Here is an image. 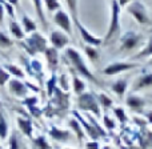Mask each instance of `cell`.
I'll return each instance as SVG.
<instances>
[{"label":"cell","instance_id":"obj_1","mask_svg":"<svg viewBox=\"0 0 152 149\" xmlns=\"http://www.w3.org/2000/svg\"><path fill=\"white\" fill-rule=\"evenodd\" d=\"M64 56H66V60L69 63L71 68L74 69L79 76L87 78L88 81H91V83H94V84H99V80L95 77V75L92 73V71L88 68L86 60H84L83 56H81V53L79 52L76 48L67 47L66 49H64Z\"/></svg>","mask_w":152,"mask_h":149},{"label":"cell","instance_id":"obj_2","mask_svg":"<svg viewBox=\"0 0 152 149\" xmlns=\"http://www.w3.org/2000/svg\"><path fill=\"white\" fill-rule=\"evenodd\" d=\"M120 13L121 7L119 5L118 0H111V16H110V24H108V29L105 33L104 39H103V44L108 45L120 37L121 35V25H120Z\"/></svg>","mask_w":152,"mask_h":149},{"label":"cell","instance_id":"obj_3","mask_svg":"<svg viewBox=\"0 0 152 149\" xmlns=\"http://www.w3.org/2000/svg\"><path fill=\"white\" fill-rule=\"evenodd\" d=\"M20 45L28 56H36L39 53H44L48 48V40L39 32H32L27 35L23 40H20Z\"/></svg>","mask_w":152,"mask_h":149},{"label":"cell","instance_id":"obj_4","mask_svg":"<svg viewBox=\"0 0 152 149\" xmlns=\"http://www.w3.org/2000/svg\"><path fill=\"white\" fill-rule=\"evenodd\" d=\"M72 115H74V117H76L79 120V123H80L81 126H83L84 132L88 134L91 140H99V139H102V137L107 136L105 131L99 125V123L95 120V116L94 115L88 113V115L84 117V116L80 115L77 110H74V112H72Z\"/></svg>","mask_w":152,"mask_h":149},{"label":"cell","instance_id":"obj_5","mask_svg":"<svg viewBox=\"0 0 152 149\" xmlns=\"http://www.w3.org/2000/svg\"><path fill=\"white\" fill-rule=\"evenodd\" d=\"M76 105L79 110H83L86 113H91L95 117H102V108L99 105L97 97L94 92H84L79 94L76 99Z\"/></svg>","mask_w":152,"mask_h":149},{"label":"cell","instance_id":"obj_6","mask_svg":"<svg viewBox=\"0 0 152 149\" xmlns=\"http://www.w3.org/2000/svg\"><path fill=\"white\" fill-rule=\"evenodd\" d=\"M119 40H120V45H119L120 52H132L143 44L144 36L137 31H127L123 35H120Z\"/></svg>","mask_w":152,"mask_h":149},{"label":"cell","instance_id":"obj_7","mask_svg":"<svg viewBox=\"0 0 152 149\" xmlns=\"http://www.w3.org/2000/svg\"><path fill=\"white\" fill-rule=\"evenodd\" d=\"M126 9L140 25H147V27L152 25L151 16H150V13H148L147 7H145L143 3L137 1V0H134V1H131L127 5Z\"/></svg>","mask_w":152,"mask_h":149},{"label":"cell","instance_id":"obj_8","mask_svg":"<svg viewBox=\"0 0 152 149\" xmlns=\"http://www.w3.org/2000/svg\"><path fill=\"white\" fill-rule=\"evenodd\" d=\"M21 61H23L24 65V72L27 75L32 76L34 78H36L39 81V84H42L43 78H44V71H43V64L40 60H37L36 57H27V56H23L21 57Z\"/></svg>","mask_w":152,"mask_h":149},{"label":"cell","instance_id":"obj_9","mask_svg":"<svg viewBox=\"0 0 152 149\" xmlns=\"http://www.w3.org/2000/svg\"><path fill=\"white\" fill-rule=\"evenodd\" d=\"M8 92L16 99H26L29 96V88L27 86V83L20 78L11 77V80L7 83Z\"/></svg>","mask_w":152,"mask_h":149},{"label":"cell","instance_id":"obj_10","mask_svg":"<svg viewBox=\"0 0 152 149\" xmlns=\"http://www.w3.org/2000/svg\"><path fill=\"white\" fill-rule=\"evenodd\" d=\"M137 67H139V64L131 63V61H112L103 69V73L105 76H115L123 73V72L131 71V69H135Z\"/></svg>","mask_w":152,"mask_h":149},{"label":"cell","instance_id":"obj_11","mask_svg":"<svg viewBox=\"0 0 152 149\" xmlns=\"http://www.w3.org/2000/svg\"><path fill=\"white\" fill-rule=\"evenodd\" d=\"M53 23L59 27V29L64 31L67 35H69V36L72 35V17L63 8H60L53 13Z\"/></svg>","mask_w":152,"mask_h":149},{"label":"cell","instance_id":"obj_12","mask_svg":"<svg viewBox=\"0 0 152 149\" xmlns=\"http://www.w3.org/2000/svg\"><path fill=\"white\" fill-rule=\"evenodd\" d=\"M48 43H51V47L56 48L58 51L66 49L69 43V35H67L61 29H53V31L50 32Z\"/></svg>","mask_w":152,"mask_h":149},{"label":"cell","instance_id":"obj_13","mask_svg":"<svg viewBox=\"0 0 152 149\" xmlns=\"http://www.w3.org/2000/svg\"><path fill=\"white\" fill-rule=\"evenodd\" d=\"M76 28H77L79 33H80V37L81 40H83L84 43H86L87 45H92V47H100V45L103 44V39L102 37H97L95 36L92 32H89L88 29L86 28V27L83 25V24L80 23V20L79 19H76V20H74Z\"/></svg>","mask_w":152,"mask_h":149},{"label":"cell","instance_id":"obj_14","mask_svg":"<svg viewBox=\"0 0 152 149\" xmlns=\"http://www.w3.org/2000/svg\"><path fill=\"white\" fill-rule=\"evenodd\" d=\"M48 136L53 140V141L58 142H67L72 139L74 136V132L71 129H61L56 125H52L48 128Z\"/></svg>","mask_w":152,"mask_h":149},{"label":"cell","instance_id":"obj_15","mask_svg":"<svg viewBox=\"0 0 152 149\" xmlns=\"http://www.w3.org/2000/svg\"><path fill=\"white\" fill-rule=\"evenodd\" d=\"M126 104L132 112L135 113H144L145 108V100L142 96H137L136 93L131 92L128 96L126 97Z\"/></svg>","mask_w":152,"mask_h":149},{"label":"cell","instance_id":"obj_16","mask_svg":"<svg viewBox=\"0 0 152 149\" xmlns=\"http://www.w3.org/2000/svg\"><path fill=\"white\" fill-rule=\"evenodd\" d=\"M16 124H18V128L27 139L32 140L34 139V124L32 120L28 117H24V116H18L16 117Z\"/></svg>","mask_w":152,"mask_h":149},{"label":"cell","instance_id":"obj_17","mask_svg":"<svg viewBox=\"0 0 152 149\" xmlns=\"http://www.w3.org/2000/svg\"><path fill=\"white\" fill-rule=\"evenodd\" d=\"M152 86V72L150 71H144L139 77L136 78L134 84V92H137V91H142V89H145V88H150Z\"/></svg>","mask_w":152,"mask_h":149},{"label":"cell","instance_id":"obj_18","mask_svg":"<svg viewBox=\"0 0 152 149\" xmlns=\"http://www.w3.org/2000/svg\"><path fill=\"white\" fill-rule=\"evenodd\" d=\"M45 60H47V64L50 67L51 71H55L59 65V51L53 47H48L44 52Z\"/></svg>","mask_w":152,"mask_h":149},{"label":"cell","instance_id":"obj_19","mask_svg":"<svg viewBox=\"0 0 152 149\" xmlns=\"http://www.w3.org/2000/svg\"><path fill=\"white\" fill-rule=\"evenodd\" d=\"M127 88H128V80L127 78H118L116 81H113L111 84V91L119 97L123 99L127 93Z\"/></svg>","mask_w":152,"mask_h":149},{"label":"cell","instance_id":"obj_20","mask_svg":"<svg viewBox=\"0 0 152 149\" xmlns=\"http://www.w3.org/2000/svg\"><path fill=\"white\" fill-rule=\"evenodd\" d=\"M71 78H72V89H74L75 94L79 96V94L84 93L87 89V85H86V81L81 78V76H79L74 69H71Z\"/></svg>","mask_w":152,"mask_h":149},{"label":"cell","instance_id":"obj_21","mask_svg":"<svg viewBox=\"0 0 152 149\" xmlns=\"http://www.w3.org/2000/svg\"><path fill=\"white\" fill-rule=\"evenodd\" d=\"M68 125H69V129L74 132V134L76 136V139H77L79 144H83V139H84V136H86V132H84V129H83V126H81V124L79 123V120H77L76 117L69 118Z\"/></svg>","mask_w":152,"mask_h":149},{"label":"cell","instance_id":"obj_22","mask_svg":"<svg viewBox=\"0 0 152 149\" xmlns=\"http://www.w3.org/2000/svg\"><path fill=\"white\" fill-rule=\"evenodd\" d=\"M10 32H11V35H12L13 39L19 40V41L23 40L24 37L27 36L26 32H24V29H23V27H21L20 23H18L15 19L10 21Z\"/></svg>","mask_w":152,"mask_h":149},{"label":"cell","instance_id":"obj_23","mask_svg":"<svg viewBox=\"0 0 152 149\" xmlns=\"http://www.w3.org/2000/svg\"><path fill=\"white\" fill-rule=\"evenodd\" d=\"M23 102L24 105H26L27 108L29 109V112L32 113L34 116H40L42 115V112L43 110L42 109H39V108L36 107V104H37V97H35V96H28V97H26V99H23Z\"/></svg>","mask_w":152,"mask_h":149},{"label":"cell","instance_id":"obj_24","mask_svg":"<svg viewBox=\"0 0 152 149\" xmlns=\"http://www.w3.org/2000/svg\"><path fill=\"white\" fill-rule=\"evenodd\" d=\"M96 97H97V101H99L100 108H102L104 112H108L110 109H112V108H113V100L111 99L107 93L100 92V93L96 94Z\"/></svg>","mask_w":152,"mask_h":149},{"label":"cell","instance_id":"obj_25","mask_svg":"<svg viewBox=\"0 0 152 149\" xmlns=\"http://www.w3.org/2000/svg\"><path fill=\"white\" fill-rule=\"evenodd\" d=\"M21 27H23L26 35H29V33H32V32H36V29H37L36 21H35L34 19L29 17L28 15H26V13H24L23 17H21Z\"/></svg>","mask_w":152,"mask_h":149},{"label":"cell","instance_id":"obj_26","mask_svg":"<svg viewBox=\"0 0 152 149\" xmlns=\"http://www.w3.org/2000/svg\"><path fill=\"white\" fill-rule=\"evenodd\" d=\"M4 67L11 73V76H13L15 78H20V80H24V78H26L27 73L24 72V69L20 68L19 65H16V64H13V63H7V64H4Z\"/></svg>","mask_w":152,"mask_h":149},{"label":"cell","instance_id":"obj_27","mask_svg":"<svg viewBox=\"0 0 152 149\" xmlns=\"http://www.w3.org/2000/svg\"><path fill=\"white\" fill-rule=\"evenodd\" d=\"M32 3H34V7H35V12H36L39 20L42 21L43 27H44V28H48L45 12H44V9H43V0H32Z\"/></svg>","mask_w":152,"mask_h":149},{"label":"cell","instance_id":"obj_28","mask_svg":"<svg viewBox=\"0 0 152 149\" xmlns=\"http://www.w3.org/2000/svg\"><path fill=\"white\" fill-rule=\"evenodd\" d=\"M32 144H34L35 149H52L48 139L44 134H37L36 137L32 139Z\"/></svg>","mask_w":152,"mask_h":149},{"label":"cell","instance_id":"obj_29","mask_svg":"<svg viewBox=\"0 0 152 149\" xmlns=\"http://www.w3.org/2000/svg\"><path fill=\"white\" fill-rule=\"evenodd\" d=\"M8 134H10V124H8L5 115L3 110H0V140H7Z\"/></svg>","mask_w":152,"mask_h":149},{"label":"cell","instance_id":"obj_30","mask_svg":"<svg viewBox=\"0 0 152 149\" xmlns=\"http://www.w3.org/2000/svg\"><path fill=\"white\" fill-rule=\"evenodd\" d=\"M148 57L150 59L152 57V36L148 39V41L145 43V47L134 56V59H137V60H139V59H148Z\"/></svg>","mask_w":152,"mask_h":149},{"label":"cell","instance_id":"obj_31","mask_svg":"<svg viewBox=\"0 0 152 149\" xmlns=\"http://www.w3.org/2000/svg\"><path fill=\"white\" fill-rule=\"evenodd\" d=\"M59 84H58V76L55 73H52L50 78L47 80V84H45V89H47V96L52 97V94L55 93V91L58 89Z\"/></svg>","mask_w":152,"mask_h":149},{"label":"cell","instance_id":"obj_32","mask_svg":"<svg viewBox=\"0 0 152 149\" xmlns=\"http://www.w3.org/2000/svg\"><path fill=\"white\" fill-rule=\"evenodd\" d=\"M84 52H86L87 57L89 59V60L92 61V63H95V61L99 60L100 57V53L99 51H97V47H92V45H84Z\"/></svg>","mask_w":152,"mask_h":149},{"label":"cell","instance_id":"obj_33","mask_svg":"<svg viewBox=\"0 0 152 149\" xmlns=\"http://www.w3.org/2000/svg\"><path fill=\"white\" fill-rule=\"evenodd\" d=\"M112 112H113L115 117L118 118V121L121 124V125H124V124L128 121V117H127L126 110H124L121 107H113V108H112Z\"/></svg>","mask_w":152,"mask_h":149},{"label":"cell","instance_id":"obj_34","mask_svg":"<svg viewBox=\"0 0 152 149\" xmlns=\"http://www.w3.org/2000/svg\"><path fill=\"white\" fill-rule=\"evenodd\" d=\"M13 44H15L13 40L11 39L5 32H3L1 29H0V48H1V49H7V48L13 47Z\"/></svg>","mask_w":152,"mask_h":149},{"label":"cell","instance_id":"obj_35","mask_svg":"<svg viewBox=\"0 0 152 149\" xmlns=\"http://www.w3.org/2000/svg\"><path fill=\"white\" fill-rule=\"evenodd\" d=\"M43 3L45 4L47 11H50L51 13H55L56 11H59L61 8V4L59 0H43Z\"/></svg>","mask_w":152,"mask_h":149},{"label":"cell","instance_id":"obj_36","mask_svg":"<svg viewBox=\"0 0 152 149\" xmlns=\"http://www.w3.org/2000/svg\"><path fill=\"white\" fill-rule=\"evenodd\" d=\"M11 77H12V76L5 69V67L0 64V86L3 88V86L7 85V83L11 80Z\"/></svg>","mask_w":152,"mask_h":149},{"label":"cell","instance_id":"obj_37","mask_svg":"<svg viewBox=\"0 0 152 149\" xmlns=\"http://www.w3.org/2000/svg\"><path fill=\"white\" fill-rule=\"evenodd\" d=\"M67 7H68V11L71 13V17L76 20L77 17V0H66Z\"/></svg>","mask_w":152,"mask_h":149},{"label":"cell","instance_id":"obj_38","mask_svg":"<svg viewBox=\"0 0 152 149\" xmlns=\"http://www.w3.org/2000/svg\"><path fill=\"white\" fill-rule=\"evenodd\" d=\"M103 123H104V128H107L108 131H113L116 128V123L107 112L103 115Z\"/></svg>","mask_w":152,"mask_h":149},{"label":"cell","instance_id":"obj_39","mask_svg":"<svg viewBox=\"0 0 152 149\" xmlns=\"http://www.w3.org/2000/svg\"><path fill=\"white\" fill-rule=\"evenodd\" d=\"M58 84H59V88L63 89L64 92H68L69 91V83H68V76L66 73H63L60 76V78H58Z\"/></svg>","mask_w":152,"mask_h":149},{"label":"cell","instance_id":"obj_40","mask_svg":"<svg viewBox=\"0 0 152 149\" xmlns=\"http://www.w3.org/2000/svg\"><path fill=\"white\" fill-rule=\"evenodd\" d=\"M0 1L3 3V5H4V8H5V12L8 13V16L11 17V20H13L15 19V7H13L12 4H10V3L7 1V0H0Z\"/></svg>","mask_w":152,"mask_h":149},{"label":"cell","instance_id":"obj_41","mask_svg":"<svg viewBox=\"0 0 152 149\" xmlns=\"http://www.w3.org/2000/svg\"><path fill=\"white\" fill-rule=\"evenodd\" d=\"M8 149H20V142L19 139L16 136V133H12L10 137V141H8Z\"/></svg>","mask_w":152,"mask_h":149},{"label":"cell","instance_id":"obj_42","mask_svg":"<svg viewBox=\"0 0 152 149\" xmlns=\"http://www.w3.org/2000/svg\"><path fill=\"white\" fill-rule=\"evenodd\" d=\"M86 149H102L97 140H89L86 142Z\"/></svg>","mask_w":152,"mask_h":149},{"label":"cell","instance_id":"obj_43","mask_svg":"<svg viewBox=\"0 0 152 149\" xmlns=\"http://www.w3.org/2000/svg\"><path fill=\"white\" fill-rule=\"evenodd\" d=\"M4 16H5V8L3 5V3L0 1V24L4 23Z\"/></svg>","mask_w":152,"mask_h":149},{"label":"cell","instance_id":"obj_44","mask_svg":"<svg viewBox=\"0 0 152 149\" xmlns=\"http://www.w3.org/2000/svg\"><path fill=\"white\" fill-rule=\"evenodd\" d=\"M144 117L147 118V121L152 125V110H144Z\"/></svg>","mask_w":152,"mask_h":149},{"label":"cell","instance_id":"obj_45","mask_svg":"<svg viewBox=\"0 0 152 149\" xmlns=\"http://www.w3.org/2000/svg\"><path fill=\"white\" fill-rule=\"evenodd\" d=\"M131 1H134V0H118L119 5H120L121 8H123V7H127V5H128Z\"/></svg>","mask_w":152,"mask_h":149},{"label":"cell","instance_id":"obj_46","mask_svg":"<svg viewBox=\"0 0 152 149\" xmlns=\"http://www.w3.org/2000/svg\"><path fill=\"white\" fill-rule=\"evenodd\" d=\"M8 3H10V4H12L13 7H18L19 5V0H7Z\"/></svg>","mask_w":152,"mask_h":149},{"label":"cell","instance_id":"obj_47","mask_svg":"<svg viewBox=\"0 0 152 149\" xmlns=\"http://www.w3.org/2000/svg\"><path fill=\"white\" fill-rule=\"evenodd\" d=\"M102 149H113L112 147H110V145H104V147H103Z\"/></svg>","mask_w":152,"mask_h":149},{"label":"cell","instance_id":"obj_48","mask_svg":"<svg viewBox=\"0 0 152 149\" xmlns=\"http://www.w3.org/2000/svg\"><path fill=\"white\" fill-rule=\"evenodd\" d=\"M148 64H150V65H152V57L150 59V60H148Z\"/></svg>","mask_w":152,"mask_h":149},{"label":"cell","instance_id":"obj_49","mask_svg":"<svg viewBox=\"0 0 152 149\" xmlns=\"http://www.w3.org/2000/svg\"><path fill=\"white\" fill-rule=\"evenodd\" d=\"M63 149H72V148H63Z\"/></svg>","mask_w":152,"mask_h":149},{"label":"cell","instance_id":"obj_50","mask_svg":"<svg viewBox=\"0 0 152 149\" xmlns=\"http://www.w3.org/2000/svg\"><path fill=\"white\" fill-rule=\"evenodd\" d=\"M0 149H3V147H1V145H0Z\"/></svg>","mask_w":152,"mask_h":149}]
</instances>
